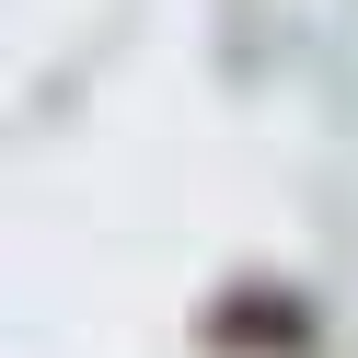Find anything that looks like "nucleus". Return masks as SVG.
Instances as JSON below:
<instances>
[{
	"label": "nucleus",
	"instance_id": "obj_1",
	"mask_svg": "<svg viewBox=\"0 0 358 358\" xmlns=\"http://www.w3.org/2000/svg\"><path fill=\"white\" fill-rule=\"evenodd\" d=\"M301 335H312V312L289 289H220V312H208V347H301Z\"/></svg>",
	"mask_w": 358,
	"mask_h": 358
}]
</instances>
